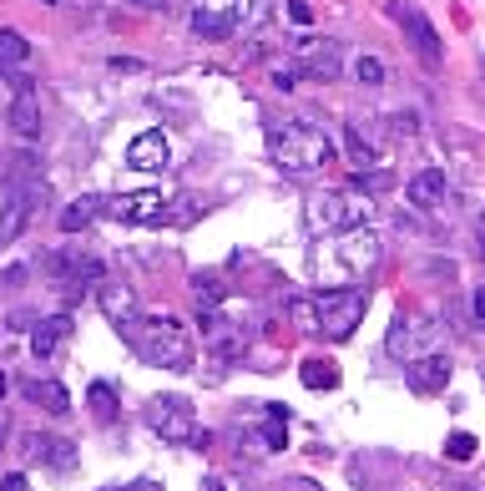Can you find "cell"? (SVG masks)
Returning a JSON list of instances; mask_svg holds the SVG:
<instances>
[{
	"mask_svg": "<svg viewBox=\"0 0 485 491\" xmlns=\"http://www.w3.org/2000/svg\"><path fill=\"white\" fill-rule=\"evenodd\" d=\"M117 334L157 370H188L192 364V334L182 330L177 315H137L117 324Z\"/></svg>",
	"mask_w": 485,
	"mask_h": 491,
	"instance_id": "1",
	"label": "cell"
},
{
	"mask_svg": "<svg viewBox=\"0 0 485 491\" xmlns=\"http://www.w3.org/2000/svg\"><path fill=\"white\" fill-rule=\"evenodd\" d=\"M268 158L288 177H309L334 162V137L313 122H283V127H268Z\"/></svg>",
	"mask_w": 485,
	"mask_h": 491,
	"instance_id": "2",
	"label": "cell"
},
{
	"mask_svg": "<svg viewBox=\"0 0 485 491\" xmlns=\"http://www.w3.org/2000/svg\"><path fill=\"white\" fill-rule=\"evenodd\" d=\"M369 218H375V203H369V198H354V192H309V198H303V228H309L313 238L364 228Z\"/></svg>",
	"mask_w": 485,
	"mask_h": 491,
	"instance_id": "3",
	"label": "cell"
},
{
	"mask_svg": "<svg viewBox=\"0 0 485 491\" xmlns=\"http://www.w3.org/2000/svg\"><path fill=\"white\" fill-rule=\"evenodd\" d=\"M147 426L167 446H207V430H198V415L182 396H157L147 405Z\"/></svg>",
	"mask_w": 485,
	"mask_h": 491,
	"instance_id": "4",
	"label": "cell"
},
{
	"mask_svg": "<svg viewBox=\"0 0 485 491\" xmlns=\"http://www.w3.org/2000/svg\"><path fill=\"white\" fill-rule=\"evenodd\" d=\"M364 315H369V289H329V294H319V319H324L329 340H349L364 324Z\"/></svg>",
	"mask_w": 485,
	"mask_h": 491,
	"instance_id": "5",
	"label": "cell"
},
{
	"mask_svg": "<svg viewBox=\"0 0 485 491\" xmlns=\"http://www.w3.org/2000/svg\"><path fill=\"white\" fill-rule=\"evenodd\" d=\"M203 345L213 349L218 360H238V355L253 345V330L243 319H233V304H222V309H207L203 315Z\"/></svg>",
	"mask_w": 485,
	"mask_h": 491,
	"instance_id": "6",
	"label": "cell"
},
{
	"mask_svg": "<svg viewBox=\"0 0 485 491\" xmlns=\"http://www.w3.org/2000/svg\"><path fill=\"white\" fill-rule=\"evenodd\" d=\"M379 258H384V243H379V233L364 223V228H344L339 233V243H334V264L344 274H369V269H379Z\"/></svg>",
	"mask_w": 485,
	"mask_h": 491,
	"instance_id": "7",
	"label": "cell"
},
{
	"mask_svg": "<svg viewBox=\"0 0 485 491\" xmlns=\"http://www.w3.org/2000/svg\"><path fill=\"white\" fill-rule=\"evenodd\" d=\"M390 16L405 26V36H409V46H415V56H420V61L435 71V66L445 61V46H440V31L430 26V16H424L420 5H400V0L390 5Z\"/></svg>",
	"mask_w": 485,
	"mask_h": 491,
	"instance_id": "8",
	"label": "cell"
},
{
	"mask_svg": "<svg viewBox=\"0 0 485 491\" xmlns=\"http://www.w3.org/2000/svg\"><path fill=\"white\" fill-rule=\"evenodd\" d=\"M36 203H51V188H46V177H36V183H26V188L11 192V203H5V213H0V249H11L20 238V228L31 223Z\"/></svg>",
	"mask_w": 485,
	"mask_h": 491,
	"instance_id": "9",
	"label": "cell"
},
{
	"mask_svg": "<svg viewBox=\"0 0 485 491\" xmlns=\"http://www.w3.org/2000/svg\"><path fill=\"white\" fill-rule=\"evenodd\" d=\"M101 213L117 223H167V203L162 192H117V198H101Z\"/></svg>",
	"mask_w": 485,
	"mask_h": 491,
	"instance_id": "10",
	"label": "cell"
},
{
	"mask_svg": "<svg viewBox=\"0 0 485 491\" xmlns=\"http://www.w3.org/2000/svg\"><path fill=\"white\" fill-rule=\"evenodd\" d=\"M167 162H173V147H167L162 127H147L126 143V168H137V173H162Z\"/></svg>",
	"mask_w": 485,
	"mask_h": 491,
	"instance_id": "11",
	"label": "cell"
},
{
	"mask_svg": "<svg viewBox=\"0 0 485 491\" xmlns=\"http://www.w3.org/2000/svg\"><path fill=\"white\" fill-rule=\"evenodd\" d=\"M405 385L415 396H440L450 385V355H424V360L405 364Z\"/></svg>",
	"mask_w": 485,
	"mask_h": 491,
	"instance_id": "12",
	"label": "cell"
},
{
	"mask_svg": "<svg viewBox=\"0 0 485 491\" xmlns=\"http://www.w3.org/2000/svg\"><path fill=\"white\" fill-rule=\"evenodd\" d=\"M339 66H344V56H339L334 41H303V46H298V71H303V81H334Z\"/></svg>",
	"mask_w": 485,
	"mask_h": 491,
	"instance_id": "13",
	"label": "cell"
},
{
	"mask_svg": "<svg viewBox=\"0 0 485 491\" xmlns=\"http://www.w3.org/2000/svg\"><path fill=\"white\" fill-rule=\"evenodd\" d=\"M192 31L207 36V41H228L238 31L233 20V0L222 5V0H198V11H192Z\"/></svg>",
	"mask_w": 485,
	"mask_h": 491,
	"instance_id": "14",
	"label": "cell"
},
{
	"mask_svg": "<svg viewBox=\"0 0 485 491\" xmlns=\"http://www.w3.org/2000/svg\"><path fill=\"white\" fill-rule=\"evenodd\" d=\"M11 127L16 137H41V102H36V86L26 77H16V96H11Z\"/></svg>",
	"mask_w": 485,
	"mask_h": 491,
	"instance_id": "15",
	"label": "cell"
},
{
	"mask_svg": "<svg viewBox=\"0 0 485 491\" xmlns=\"http://www.w3.org/2000/svg\"><path fill=\"white\" fill-rule=\"evenodd\" d=\"M405 198H409V208H440L445 198H450V177H445V168H420V173L405 183Z\"/></svg>",
	"mask_w": 485,
	"mask_h": 491,
	"instance_id": "16",
	"label": "cell"
},
{
	"mask_svg": "<svg viewBox=\"0 0 485 491\" xmlns=\"http://www.w3.org/2000/svg\"><path fill=\"white\" fill-rule=\"evenodd\" d=\"M20 446H26V456L31 461H46L51 471H71L77 466V446L71 441H61V436H20Z\"/></svg>",
	"mask_w": 485,
	"mask_h": 491,
	"instance_id": "17",
	"label": "cell"
},
{
	"mask_svg": "<svg viewBox=\"0 0 485 491\" xmlns=\"http://www.w3.org/2000/svg\"><path fill=\"white\" fill-rule=\"evenodd\" d=\"M344 147H349V162H354V168H379V158H384V143H379L375 122H349Z\"/></svg>",
	"mask_w": 485,
	"mask_h": 491,
	"instance_id": "18",
	"label": "cell"
},
{
	"mask_svg": "<svg viewBox=\"0 0 485 491\" xmlns=\"http://www.w3.org/2000/svg\"><path fill=\"white\" fill-rule=\"evenodd\" d=\"M96 309L111 319V324H126V319H137V294L117 279H101L96 284Z\"/></svg>",
	"mask_w": 485,
	"mask_h": 491,
	"instance_id": "19",
	"label": "cell"
},
{
	"mask_svg": "<svg viewBox=\"0 0 485 491\" xmlns=\"http://www.w3.org/2000/svg\"><path fill=\"white\" fill-rule=\"evenodd\" d=\"M66 340H71V315H51V319H41V324L31 330V349L41 355V360H51Z\"/></svg>",
	"mask_w": 485,
	"mask_h": 491,
	"instance_id": "20",
	"label": "cell"
},
{
	"mask_svg": "<svg viewBox=\"0 0 485 491\" xmlns=\"http://www.w3.org/2000/svg\"><path fill=\"white\" fill-rule=\"evenodd\" d=\"M20 396L31 400V405H46L51 415H66V411H71V396H66V385H56V381H41V375L20 385Z\"/></svg>",
	"mask_w": 485,
	"mask_h": 491,
	"instance_id": "21",
	"label": "cell"
},
{
	"mask_svg": "<svg viewBox=\"0 0 485 491\" xmlns=\"http://www.w3.org/2000/svg\"><path fill=\"white\" fill-rule=\"evenodd\" d=\"M96 213H101V198H77V203H66L56 213V223H61V233H81V228L96 223Z\"/></svg>",
	"mask_w": 485,
	"mask_h": 491,
	"instance_id": "22",
	"label": "cell"
},
{
	"mask_svg": "<svg viewBox=\"0 0 485 491\" xmlns=\"http://www.w3.org/2000/svg\"><path fill=\"white\" fill-rule=\"evenodd\" d=\"M298 381L309 385V390H339V364L334 360H303V370H298Z\"/></svg>",
	"mask_w": 485,
	"mask_h": 491,
	"instance_id": "23",
	"label": "cell"
},
{
	"mask_svg": "<svg viewBox=\"0 0 485 491\" xmlns=\"http://www.w3.org/2000/svg\"><path fill=\"white\" fill-rule=\"evenodd\" d=\"M192 294H198V309H203V315L228 304V289H222L218 274H198V279H192Z\"/></svg>",
	"mask_w": 485,
	"mask_h": 491,
	"instance_id": "24",
	"label": "cell"
},
{
	"mask_svg": "<svg viewBox=\"0 0 485 491\" xmlns=\"http://www.w3.org/2000/svg\"><path fill=\"white\" fill-rule=\"evenodd\" d=\"M288 319H294V330H298V334H324L319 299H288Z\"/></svg>",
	"mask_w": 485,
	"mask_h": 491,
	"instance_id": "25",
	"label": "cell"
},
{
	"mask_svg": "<svg viewBox=\"0 0 485 491\" xmlns=\"http://www.w3.org/2000/svg\"><path fill=\"white\" fill-rule=\"evenodd\" d=\"M409 340H415V319H409V315H394V319H390V334H384V349H390L394 360H405V355H409Z\"/></svg>",
	"mask_w": 485,
	"mask_h": 491,
	"instance_id": "26",
	"label": "cell"
},
{
	"mask_svg": "<svg viewBox=\"0 0 485 491\" xmlns=\"http://www.w3.org/2000/svg\"><path fill=\"white\" fill-rule=\"evenodd\" d=\"M86 405H92V415L101 421V426H111V421H117V390H111V385L96 381L92 390H86Z\"/></svg>",
	"mask_w": 485,
	"mask_h": 491,
	"instance_id": "27",
	"label": "cell"
},
{
	"mask_svg": "<svg viewBox=\"0 0 485 491\" xmlns=\"http://www.w3.org/2000/svg\"><path fill=\"white\" fill-rule=\"evenodd\" d=\"M31 46H26V36L20 31H0V66H26Z\"/></svg>",
	"mask_w": 485,
	"mask_h": 491,
	"instance_id": "28",
	"label": "cell"
},
{
	"mask_svg": "<svg viewBox=\"0 0 485 491\" xmlns=\"http://www.w3.org/2000/svg\"><path fill=\"white\" fill-rule=\"evenodd\" d=\"M354 81H360V86H384V61H379V56H360V61H354Z\"/></svg>",
	"mask_w": 485,
	"mask_h": 491,
	"instance_id": "29",
	"label": "cell"
},
{
	"mask_svg": "<svg viewBox=\"0 0 485 491\" xmlns=\"http://www.w3.org/2000/svg\"><path fill=\"white\" fill-rule=\"evenodd\" d=\"M475 451H481V446H475V436H470V430H455L450 441H445V456H450V461H470Z\"/></svg>",
	"mask_w": 485,
	"mask_h": 491,
	"instance_id": "30",
	"label": "cell"
},
{
	"mask_svg": "<svg viewBox=\"0 0 485 491\" xmlns=\"http://www.w3.org/2000/svg\"><path fill=\"white\" fill-rule=\"evenodd\" d=\"M390 183H394V177H390V173H379V168H369V173L360 168V173H354V188H364V192H384Z\"/></svg>",
	"mask_w": 485,
	"mask_h": 491,
	"instance_id": "31",
	"label": "cell"
},
{
	"mask_svg": "<svg viewBox=\"0 0 485 491\" xmlns=\"http://www.w3.org/2000/svg\"><path fill=\"white\" fill-rule=\"evenodd\" d=\"M263 16H268V11L258 5V0H233V20H238V26H258Z\"/></svg>",
	"mask_w": 485,
	"mask_h": 491,
	"instance_id": "32",
	"label": "cell"
},
{
	"mask_svg": "<svg viewBox=\"0 0 485 491\" xmlns=\"http://www.w3.org/2000/svg\"><path fill=\"white\" fill-rule=\"evenodd\" d=\"M263 446H268V451H283V446H288V421H268V426H263Z\"/></svg>",
	"mask_w": 485,
	"mask_h": 491,
	"instance_id": "33",
	"label": "cell"
},
{
	"mask_svg": "<svg viewBox=\"0 0 485 491\" xmlns=\"http://www.w3.org/2000/svg\"><path fill=\"white\" fill-rule=\"evenodd\" d=\"M298 81H303V71H298V61H294V66H279V71H273V86H279V92H294Z\"/></svg>",
	"mask_w": 485,
	"mask_h": 491,
	"instance_id": "34",
	"label": "cell"
},
{
	"mask_svg": "<svg viewBox=\"0 0 485 491\" xmlns=\"http://www.w3.org/2000/svg\"><path fill=\"white\" fill-rule=\"evenodd\" d=\"M390 122H394V132H400V137H415V132H420V117H415V111H394Z\"/></svg>",
	"mask_w": 485,
	"mask_h": 491,
	"instance_id": "35",
	"label": "cell"
},
{
	"mask_svg": "<svg viewBox=\"0 0 485 491\" xmlns=\"http://www.w3.org/2000/svg\"><path fill=\"white\" fill-rule=\"evenodd\" d=\"M470 319H475V324L485 330V284H481V289H470Z\"/></svg>",
	"mask_w": 485,
	"mask_h": 491,
	"instance_id": "36",
	"label": "cell"
},
{
	"mask_svg": "<svg viewBox=\"0 0 485 491\" xmlns=\"http://www.w3.org/2000/svg\"><path fill=\"white\" fill-rule=\"evenodd\" d=\"M288 16H294L298 26H309V20H313V5H309V0H288Z\"/></svg>",
	"mask_w": 485,
	"mask_h": 491,
	"instance_id": "37",
	"label": "cell"
},
{
	"mask_svg": "<svg viewBox=\"0 0 485 491\" xmlns=\"http://www.w3.org/2000/svg\"><path fill=\"white\" fill-rule=\"evenodd\" d=\"M0 284H5V289H16V284H26V269H20V264H16V269H5V274H0Z\"/></svg>",
	"mask_w": 485,
	"mask_h": 491,
	"instance_id": "38",
	"label": "cell"
},
{
	"mask_svg": "<svg viewBox=\"0 0 485 491\" xmlns=\"http://www.w3.org/2000/svg\"><path fill=\"white\" fill-rule=\"evenodd\" d=\"M0 491H26V476L11 471V476H0Z\"/></svg>",
	"mask_w": 485,
	"mask_h": 491,
	"instance_id": "39",
	"label": "cell"
},
{
	"mask_svg": "<svg viewBox=\"0 0 485 491\" xmlns=\"http://www.w3.org/2000/svg\"><path fill=\"white\" fill-rule=\"evenodd\" d=\"M0 188H11V158L0 152Z\"/></svg>",
	"mask_w": 485,
	"mask_h": 491,
	"instance_id": "40",
	"label": "cell"
},
{
	"mask_svg": "<svg viewBox=\"0 0 485 491\" xmlns=\"http://www.w3.org/2000/svg\"><path fill=\"white\" fill-rule=\"evenodd\" d=\"M132 5H141V11H167V0H132Z\"/></svg>",
	"mask_w": 485,
	"mask_h": 491,
	"instance_id": "41",
	"label": "cell"
},
{
	"mask_svg": "<svg viewBox=\"0 0 485 491\" xmlns=\"http://www.w3.org/2000/svg\"><path fill=\"white\" fill-rule=\"evenodd\" d=\"M475 238H481V258H485V213L475 218Z\"/></svg>",
	"mask_w": 485,
	"mask_h": 491,
	"instance_id": "42",
	"label": "cell"
},
{
	"mask_svg": "<svg viewBox=\"0 0 485 491\" xmlns=\"http://www.w3.org/2000/svg\"><path fill=\"white\" fill-rule=\"evenodd\" d=\"M203 491H228V487H222L218 476H207V481H203Z\"/></svg>",
	"mask_w": 485,
	"mask_h": 491,
	"instance_id": "43",
	"label": "cell"
},
{
	"mask_svg": "<svg viewBox=\"0 0 485 491\" xmlns=\"http://www.w3.org/2000/svg\"><path fill=\"white\" fill-rule=\"evenodd\" d=\"M11 396V375H5V370H0V400Z\"/></svg>",
	"mask_w": 485,
	"mask_h": 491,
	"instance_id": "44",
	"label": "cell"
},
{
	"mask_svg": "<svg viewBox=\"0 0 485 491\" xmlns=\"http://www.w3.org/2000/svg\"><path fill=\"white\" fill-rule=\"evenodd\" d=\"M126 491H162L157 481H137V487H126Z\"/></svg>",
	"mask_w": 485,
	"mask_h": 491,
	"instance_id": "45",
	"label": "cell"
},
{
	"mask_svg": "<svg viewBox=\"0 0 485 491\" xmlns=\"http://www.w3.org/2000/svg\"><path fill=\"white\" fill-rule=\"evenodd\" d=\"M0 451H5V421H0Z\"/></svg>",
	"mask_w": 485,
	"mask_h": 491,
	"instance_id": "46",
	"label": "cell"
},
{
	"mask_svg": "<svg viewBox=\"0 0 485 491\" xmlns=\"http://www.w3.org/2000/svg\"><path fill=\"white\" fill-rule=\"evenodd\" d=\"M481 71H485V56H481Z\"/></svg>",
	"mask_w": 485,
	"mask_h": 491,
	"instance_id": "47",
	"label": "cell"
},
{
	"mask_svg": "<svg viewBox=\"0 0 485 491\" xmlns=\"http://www.w3.org/2000/svg\"><path fill=\"white\" fill-rule=\"evenodd\" d=\"M46 5H56V0H46Z\"/></svg>",
	"mask_w": 485,
	"mask_h": 491,
	"instance_id": "48",
	"label": "cell"
},
{
	"mask_svg": "<svg viewBox=\"0 0 485 491\" xmlns=\"http://www.w3.org/2000/svg\"><path fill=\"white\" fill-rule=\"evenodd\" d=\"M111 491H117V487H111Z\"/></svg>",
	"mask_w": 485,
	"mask_h": 491,
	"instance_id": "49",
	"label": "cell"
}]
</instances>
